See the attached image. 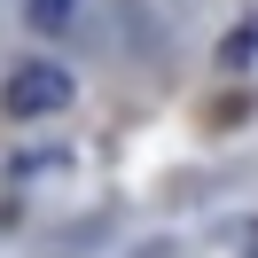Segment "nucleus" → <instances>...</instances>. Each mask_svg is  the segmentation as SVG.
Here are the masks:
<instances>
[{"label": "nucleus", "instance_id": "nucleus-3", "mask_svg": "<svg viewBox=\"0 0 258 258\" xmlns=\"http://www.w3.org/2000/svg\"><path fill=\"white\" fill-rule=\"evenodd\" d=\"M71 16H79V0H24V24L32 32H63Z\"/></svg>", "mask_w": 258, "mask_h": 258}, {"label": "nucleus", "instance_id": "nucleus-4", "mask_svg": "<svg viewBox=\"0 0 258 258\" xmlns=\"http://www.w3.org/2000/svg\"><path fill=\"white\" fill-rule=\"evenodd\" d=\"M250 258H258V227H250Z\"/></svg>", "mask_w": 258, "mask_h": 258}, {"label": "nucleus", "instance_id": "nucleus-1", "mask_svg": "<svg viewBox=\"0 0 258 258\" xmlns=\"http://www.w3.org/2000/svg\"><path fill=\"white\" fill-rule=\"evenodd\" d=\"M71 71L63 63H16L8 71V86H0V110L16 117V125H32V117H55V110H71Z\"/></svg>", "mask_w": 258, "mask_h": 258}, {"label": "nucleus", "instance_id": "nucleus-2", "mask_svg": "<svg viewBox=\"0 0 258 258\" xmlns=\"http://www.w3.org/2000/svg\"><path fill=\"white\" fill-rule=\"evenodd\" d=\"M242 63H258V16H242L235 32L219 39V71H242Z\"/></svg>", "mask_w": 258, "mask_h": 258}]
</instances>
